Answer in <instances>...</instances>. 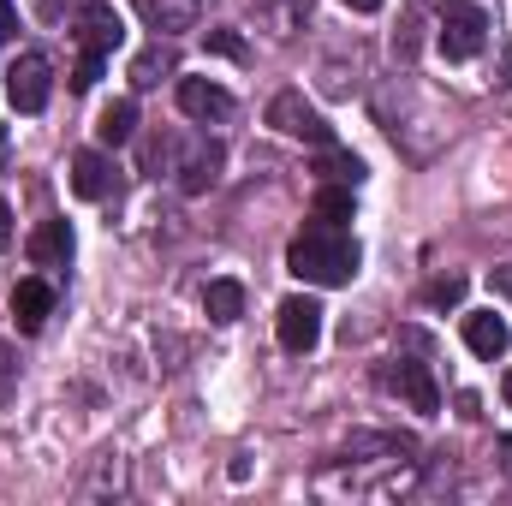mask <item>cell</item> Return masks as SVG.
Returning <instances> with one entry per match:
<instances>
[{"mask_svg": "<svg viewBox=\"0 0 512 506\" xmlns=\"http://www.w3.org/2000/svg\"><path fill=\"white\" fill-rule=\"evenodd\" d=\"M286 268L310 286H352L358 274V239L334 221H310L292 245H286Z\"/></svg>", "mask_w": 512, "mask_h": 506, "instance_id": "cell-1", "label": "cell"}, {"mask_svg": "<svg viewBox=\"0 0 512 506\" xmlns=\"http://www.w3.org/2000/svg\"><path fill=\"white\" fill-rule=\"evenodd\" d=\"M0 90H6V108L12 114H42L48 96H54V66L42 48H24L6 72H0Z\"/></svg>", "mask_w": 512, "mask_h": 506, "instance_id": "cell-2", "label": "cell"}, {"mask_svg": "<svg viewBox=\"0 0 512 506\" xmlns=\"http://www.w3.org/2000/svg\"><path fill=\"white\" fill-rule=\"evenodd\" d=\"M268 126L280 131V137H298V143H310V149H328L334 143V126L298 96V90H280L274 102H268Z\"/></svg>", "mask_w": 512, "mask_h": 506, "instance_id": "cell-3", "label": "cell"}, {"mask_svg": "<svg viewBox=\"0 0 512 506\" xmlns=\"http://www.w3.org/2000/svg\"><path fill=\"white\" fill-rule=\"evenodd\" d=\"M72 30H78V48L84 54H102V60L126 42V18L114 12V0H84L78 18H72Z\"/></svg>", "mask_w": 512, "mask_h": 506, "instance_id": "cell-4", "label": "cell"}, {"mask_svg": "<svg viewBox=\"0 0 512 506\" xmlns=\"http://www.w3.org/2000/svg\"><path fill=\"white\" fill-rule=\"evenodd\" d=\"M274 334H280V346H286V352H298V358H304V352L322 340V304H316V298H304V292H298V298H286V304L274 310Z\"/></svg>", "mask_w": 512, "mask_h": 506, "instance_id": "cell-5", "label": "cell"}, {"mask_svg": "<svg viewBox=\"0 0 512 506\" xmlns=\"http://www.w3.org/2000/svg\"><path fill=\"white\" fill-rule=\"evenodd\" d=\"M483 42H489V18H483L477 6H453V12L441 18V54H447V60H477Z\"/></svg>", "mask_w": 512, "mask_h": 506, "instance_id": "cell-6", "label": "cell"}, {"mask_svg": "<svg viewBox=\"0 0 512 506\" xmlns=\"http://www.w3.org/2000/svg\"><path fill=\"white\" fill-rule=\"evenodd\" d=\"M387 393H399L411 411H441V387L429 376V364H411V358H399V364H387L382 370Z\"/></svg>", "mask_w": 512, "mask_h": 506, "instance_id": "cell-7", "label": "cell"}, {"mask_svg": "<svg viewBox=\"0 0 512 506\" xmlns=\"http://www.w3.org/2000/svg\"><path fill=\"white\" fill-rule=\"evenodd\" d=\"M114 161L102 155V149H78L72 155V191L84 197V203H102V197H114Z\"/></svg>", "mask_w": 512, "mask_h": 506, "instance_id": "cell-8", "label": "cell"}, {"mask_svg": "<svg viewBox=\"0 0 512 506\" xmlns=\"http://www.w3.org/2000/svg\"><path fill=\"white\" fill-rule=\"evenodd\" d=\"M179 108H185L197 126H209V120H227V114H233V96H227L221 84H209V78H179Z\"/></svg>", "mask_w": 512, "mask_h": 506, "instance_id": "cell-9", "label": "cell"}, {"mask_svg": "<svg viewBox=\"0 0 512 506\" xmlns=\"http://www.w3.org/2000/svg\"><path fill=\"white\" fill-rule=\"evenodd\" d=\"M48 316H54V286L48 280H18L12 286V322H18V334H42Z\"/></svg>", "mask_w": 512, "mask_h": 506, "instance_id": "cell-10", "label": "cell"}, {"mask_svg": "<svg viewBox=\"0 0 512 506\" xmlns=\"http://www.w3.org/2000/svg\"><path fill=\"white\" fill-rule=\"evenodd\" d=\"M465 346H471L477 358H507L512 328L495 316V310H471V316H465Z\"/></svg>", "mask_w": 512, "mask_h": 506, "instance_id": "cell-11", "label": "cell"}, {"mask_svg": "<svg viewBox=\"0 0 512 506\" xmlns=\"http://www.w3.org/2000/svg\"><path fill=\"white\" fill-rule=\"evenodd\" d=\"M137 12H143V24H149V30L179 36V30H197L203 0H137Z\"/></svg>", "mask_w": 512, "mask_h": 506, "instance_id": "cell-12", "label": "cell"}, {"mask_svg": "<svg viewBox=\"0 0 512 506\" xmlns=\"http://www.w3.org/2000/svg\"><path fill=\"white\" fill-rule=\"evenodd\" d=\"M30 262L36 268H66L72 262V227L66 221H36V233H30Z\"/></svg>", "mask_w": 512, "mask_h": 506, "instance_id": "cell-13", "label": "cell"}, {"mask_svg": "<svg viewBox=\"0 0 512 506\" xmlns=\"http://www.w3.org/2000/svg\"><path fill=\"white\" fill-rule=\"evenodd\" d=\"M221 161H227V155H221V143H197V149L185 155V167H179V185H185L191 197H203V191L221 179Z\"/></svg>", "mask_w": 512, "mask_h": 506, "instance_id": "cell-14", "label": "cell"}, {"mask_svg": "<svg viewBox=\"0 0 512 506\" xmlns=\"http://www.w3.org/2000/svg\"><path fill=\"white\" fill-rule=\"evenodd\" d=\"M203 310H209V322H239L245 316V286L239 280H209L203 286Z\"/></svg>", "mask_w": 512, "mask_h": 506, "instance_id": "cell-15", "label": "cell"}, {"mask_svg": "<svg viewBox=\"0 0 512 506\" xmlns=\"http://www.w3.org/2000/svg\"><path fill=\"white\" fill-rule=\"evenodd\" d=\"M131 131H137V102H131V96L108 102L102 120H96V137H102L108 149H120V143H131Z\"/></svg>", "mask_w": 512, "mask_h": 506, "instance_id": "cell-16", "label": "cell"}, {"mask_svg": "<svg viewBox=\"0 0 512 506\" xmlns=\"http://www.w3.org/2000/svg\"><path fill=\"white\" fill-rule=\"evenodd\" d=\"M310 209H316V221H352V185H334V179H322L316 185V197H310Z\"/></svg>", "mask_w": 512, "mask_h": 506, "instance_id": "cell-17", "label": "cell"}, {"mask_svg": "<svg viewBox=\"0 0 512 506\" xmlns=\"http://www.w3.org/2000/svg\"><path fill=\"white\" fill-rule=\"evenodd\" d=\"M316 173H322V179H334V185H358V179H364V161H358V155H346L340 143H328V149H322V161H316Z\"/></svg>", "mask_w": 512, "mask_h": 506, "instance_id": "cell-18", "label": "cell"}, {"mask_svg": "<svg viewBox=\"0 0 512 506\" xmlns=\"http://www.w3.org/2000/svg\"><path fill=\"white\" fill-rule=\"evenodd\" d=\"M161 72H173V54H167L161 42H155V48H143V54L131 60V84H137V90H155V84H161Z\"/></svg>", "mask_w": 512, "mask_h": 506, "instance_id": "cell-19", "label": "cell"}, {"mask_svg": "<svg viewBox=\"0 0 512 506\" xmlns=\"http://www.w3.org/2000/svg\"><path fill=\"white\" fill-rule=\"evenodd\" d=\"M209 54H221V60H245V36H239V30H209Z\"/></svg>", "mask_w": 512, "mask_h": 506, "instance_id": "cell-20", "label": "cell"}, {"mask_svg": "<svg viewBox=\"0 0 512 506\" xmlns=\"http://www.w3.org/2000/svg\"><path fill=\"white\" fill-rule=\"evenodd\" d=\"M459 298H465V280H459V274H447V280L429 286V304H435V310H447V304H459Z\"/></svg>", "mask_w": 512, "mask_h": 506, "instance_id": "cell-21", "label": "cell"}, {"mask_svg": "<svg viewBox=\"0 0 512 506\" xmlns=\"http://www.w3.org/2000/svg\"><path fill=\"white\" fill-rule=\"evenodd\" d=\"M96 78H102V54H84L72 72V90H96Z\"/></svg>", "mask_w": 512, "mask_h": 506, "instance_id": "cell-22", "label": "cell"}, {"mask_svg": "<svg viewBox=\"0 0 512 506\" xmlns=\"http://www.w3.org/2000/svg\"><path fill=\"white\" fill-rule=\"evenodd\" d=\"M489 286H495V292H501V298L512 304V262H501V268H489Z\"/></svg>", "mask_w": 512, "mask_h": 506, "instance_id": "cell-23", "label": "cell"}, {"mask_svg": "<svg viewBox=\"0 0 512 506\" xmlns=\"http://www.w3.org/2000/svg\"><path fill=\"white\" fill-rule=\"evenodd\" d=\"M12 30H18V12H12V0H0V42H6Z\"/></svg>", "mask_w": 512, "mask_h": 506, "instance_id": "cell-24", "label": "cell"}, {"mask_svg": "<svg viewBox=\"0 0 512 506\" xmlns=\"http://www.w3.org/2000/svg\"><path fill=\"white\" fill-rule=\"evenodd\" d=\"M6 245H12V209L0 203V251H6Z\"/></svg>", "mask_w": 512, "mask_h": 506, "instance_id": "cell-25", "label": "cell"}, {"mask_svg": "<svg viewBox=\"0 0 512 506\" xmlns=\"http://www.w3.org/2000/svg\"><path fill=\"white\" fill-rule=\"evenodd\" d=\"M36 18H48V24H54V18H60V0H36Z\"/></svg>", "mask_w": 512, "mask_h": 506, "instance_id": "cell-26", "label": "cell"}, {"mask_svg": "<svg viewBox=\"0 0 512 506\" xmlns=\"http://www.w3.org/2000/svg\"><path fill=\"white\" fill-rule=\"evenodd\" d=\"M495 84H501V90H512V54L501 60V78H495Z\"/></svg>", "mask_w": 512, "mask_h": 506, "instance_id": "cell-27", "label": "cell"}, {"mask_svg": "<svg viewBox=\"0 0 512 506\" xmlns=\"http://www.w3.org/2000/svg\"><path fill=\"white\" fill-rule=\"evenodd\" d=\"M352 12H382V0H346Z\"/></svg>", "mask_w": 512, "mask_h": 506, "instance_id": "cell-28", "label": "cell"}, {"mask_svg": "<svg viewBox=\"0 0 512 506\" xmlns=\"http://www.w3.org/2000/svg\"><path fill=\"white\" fill-rule=\"evenodd\" d=\"M495 447H501V459H507V477H512V435H501Z\"/></svg>", "mask_w": 512, "mask_h": 506, "instance_id": "cell-29", "label": "cell"}, {"mask_svg": "<svg viewBox=\"0 0 512 506\" xmlns=\"http://www.w3.org/2000/svg\"><path fill=\"white\" fill-rule=\"evenodd\" d=\"M12 376V352H6V346H0V381Z\"/></svg>", "mask_w": 512, "mask_h": 506, "instance_id": "cell-30", "label": "cell"}, {"mask_svg": "<svg viewBox=\"0 0 512 506\" xmlns=\"http://www.w3.org/2000/svg\"><path fill=\"white\" fill-rule=\"evenodd\" d=\"M501 393H507V405H512V370H507V381H501Z\"/></svg>", "mask_w": 512, "mask_h": 506, "instance_id": "cell-31", "label": "cell"}]
</instances>
